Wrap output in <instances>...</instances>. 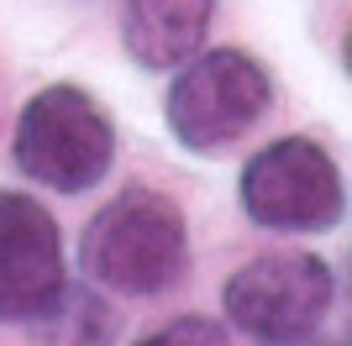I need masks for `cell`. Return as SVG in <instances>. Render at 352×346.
<instances>
[{
  "mask_svg": "<svg viewBox=\"0 0 352 346\" xmlns=\"http://www.w3.org/2000/svg\"><path fill=\"white\" fill-rule=\"evenodd\" d=\"M79 268L89 284L126 299L168 294L190 273V231L179 205L158 189H121L79 236Z\"/></svg>",
  "mask_w": 352,
  "mask_h": 346,
  "instance_id": "obj_1",
  "label": "cell"
},
{
  "mask_svg": "<svg viewBox=\"0 0 352 346\" xmlns=\"http://www.w3.org/2000/svg\"><path fill=\"white\" fill-rule=\"evenodd\" d=\"M16 168L58 194H85L116 163V126L79 84H47L21 105L11 137Z\"/></svg>",
  "mask_w": 352,
  "mask_h": 346,
  "instance_id": "obj_2",
  "label": "cell"
},
{
  "mask_svg": "<svg viewBox=\"0 0 352 346\" xmlns=\"http://www.w3.org/2000/svg\"><path fill=\"white\" fill-rule=\"evenodd\" d=\"M268 100H274V84H268L263 63L236 53V47H216V53L195 58L168 84L163 115H168V131H174L179 147L221 152L263 121Z\"/></svg>",
  "mask_w": 352,
  "mask_h": 346,
  "instance_id": "obj_3",
  "label": "cell"
},
{
  "mask_svg": "<svg viewBox=\"0 0 352 346\" xmlns=\"http://www.w3.org/2000/svg\"><path fill=\"white\" fill-rule=\"evenodd\" d=\"M221 304L236 331L258 341H289L321 331L337 304V273L310 252H263L226 278Z\"/></svg>",
  "mask_w": 352,
  "mask_h": 346,
  "instance_id": "obj_4",
  "label": "cell"
},
{
  "mask_svg": "<svg viewBox=\"0 0 352 346\" xmlns=\"http://www.w3.org/2000/svg\"><path fill=\"white\" fill-rule=\"evenodd\" d=\"M242 210L263 231H331L347 210V189L321 142L279 137L242 168Z\"/></svg>",
  "mask_w": 352,
  "mask_h": 346,
  "instance_id": "obj_5",
  "label": "cell"
},
{
  "mask_svg": "<svg viewBox=\"0 0 352 346\" xmlns=\"http://www.w3.org/2000/svg\"><path fill=\"white\" fill-rule=\"evenodd\" d=\"M63 284V236L37 200L0 189V325H27Z\"/></svg>",
  "mask_w": 352,
  "mask_h": 346,
  "instance_id": "obj_6",
  "label": "cell"
},
{
  "mask_svg": "<svg viewBox=\"0 0 352 346\" xmlns=\"http://www.w3.org/2000/svg\"><path fill=\"white\" fill-rule=\"evenodd\" d=\"M216 0H121V43L142 69H174L206 47Z\"/></svg>",
  "mask_w": 352,
  "mask_h": 346,
  "instance_id": "obj_7",
  "label": "cell"
},
{
  "mask_svg": "<svg viewBox=\"0 0 352 346\" xmlns=\"http://www.w3.org/2000/svg\"><path fill=\"white\" fill-rule=\"evenodd\" d=\"M32 346H116L121 336V310L95 288H79L63 278L58 294L27 320Z\"/></svg>",
  "mask_w": 352,
  "mask_h": 346,
  "instance_id": "obj_8",
  "label": "cell"
},
{
  "mask_svg": "<svg viewBox=\"0 0 352 346\" xmlns=\"http://www.w3.org/2000/svg\"><path fill=\"white\" fill-rule=\"evenodd\" d=\"M137 346H232V336L210 315H179V320H168L163 331L142 336Z\"/></svg>",
  "mask_w": 352,
  "mask_h": 346,
  "instance_id": "obj_9",
  "label": "cell"
},
{
  "mask_svg": "<svg viewBox=\"0 0 352 346\" xmlns=\"http://www.w3.org/2000/svg\"><path fill=\"white\" fill-rule=\"evenodd\" d=\"M263 346H321V341H316V331H310V336H289V341H263Z\"/></svg>",
  "mask_w": 352,
  "mask_h": 346,
  "instance_id": "obj_10",
  "label": "cell"
}]
</instances>
